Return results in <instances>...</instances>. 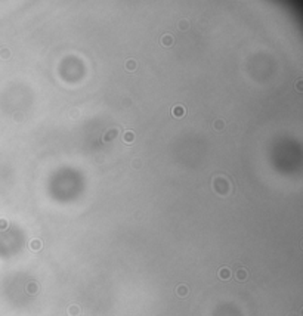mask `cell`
I'll list each match as a JSON object with an SVG mask.
<instances>
[{
  "label": "cell",
  "instance_id": "cell-6",
  "mask_svg": "<svg viewBox=\"0 0 303 316\" xmlns=\"http://www.w3.org/2000/svg\"><path fill=\"white\" fill-rule=\"evenodd\" d=\"M28 247H30V250H31V251H40L41 247H43V244H41L40 239H37V238H36V239H31V241H30Z\"/></svg>",
  "mask_w": 303,
  "mask_h": 316
},
{
  "label": "cell",
  "instance_id": "cell-14",
  "mask_svg": "<svg viewBox=\"0 0 303 316\" xmlns=\"http://www.w3.org/2000/svg\"><path fill=\"white\" fill-rule=\"evenodd\" d=\"M297 92H302V78L297 80Z\"/></svg>",
  "mask_w": 303,
  "mask_h": 316
},
{
  "label": "cell",
  "instance_id": "cell-4",
  "mask_svg": "<svg viewBox=\"0 0 303 316\" xmlns=\"http://www.w3.org/2000/svg\"><path fill=\"white\" fill-rule=\"evenodd\" d=\"M185 114H186V108L182 107V105H176V107L172 108V115H175L176 118H181Z\"/></svg>",
  "mask_w": 303,
  "mask_h": 316
},
{
  "label": "cell",
  "instance_id": "cell-5",
  "mask_svg": "<svg viewBox=\"0 0 303 316\" xmlns=\"http://www.w3.org/2000/svg\"><path fill=\"white\" fill-rule=\"evenodd\" d=\"M188 293H189V288H188V285H185V284H181V285L176 288V294H177V297H181V298L186 297Z\"/></svg>",
  "mask_w": 303,
  "mask_h": 316
},
{
  "label": "cell",
  "instance_id": "cell-3",
  "mask_svg": "<svg viewBox=\"0 0 303 316\" xmlns=\"http://www.w3.org/2000/svg\"><path fill=\"white\" fill-rule=\"evenodd\" d=\"M247 278H249V272H247V269L240 268V269L235 272V279L238 281V282H244Z\"/></svg>",
  "mask_w": 303,
  "mask_h": 316
},
{
  "label": "cell",
  "instance_id": "cell-11",
  "mask_svg": "<svg viewBox=\"0 0 303 316\" xmlns=\"http://www.w3.org/2000/svg\"><path fill=\"white\" fill-rule=\"evenodd\" d=\"M189 28V21L188 19H182L181 22H179V30L181 31H186Z\"/></svg>",
  "mask_w": 303,
  "mask_h": 316
},
{
  "label": "cell",
  "instance_id": "cell-8",
  "mask_svg": "<svg viewBox=\"0 0 303 316\" xmlns=\"http://www.w3.org/2000/svg\"><path fill=\"white\" fill-rule=\"evenodd\" d=\"M27 293L28 294H37V293H39V285H37V284L36 282H30L27 285Z\"/></svg>",
  "mask_w": 303,
  "mask_h": 316
},
{
  "label": "cell",
  "instance_id": "cell-7",
  "mask_svg": "<svg viewBox=\"0 0 303 316\" xmlns=\"http://www.w3.org/2000/svg\"><path fill=\"white\" fill-rule=\"evenodd\" d=\"M67 312L70 316H79L81 313V309H80V306H77V304H71L67 309Z\"/></svg>",
  "mask_w": 303,
  "mask_h": 316
},
{
  "label": "cell",
  "instance_id": "cell-12",
  "mask_svg": "<svg viewBox=\"0 0 303 316\" xmlns=\"http://www.w3.org/2000/svg\"><path fill=\"white\" fill-rule=\"evenodd\" d=\"M215 129L216 130H223V129H225V121L223 120H216L215 121Z\"/></svg>",
  "mask_w": 303,
  "mask_h": 316
},
{
  "label": "cell",
  "instance_id": "cell-2",
  "mask_svg": "<svg viewBox=\"0 0 303 316\" xmlns=\"http://www.w3.org/2000/svg\"><path fill=\"white\" fill-rule=\"evenodd\" d=\"M217 276H219L222 281H228V279H231V276H232V272H231L229 268H220L219 272H217Z\"/></svg>",
  "mask_w": 303,
  "mask_h": 316
},
{
  "label": "cell",
  "instance_id": "cell-13",
  "mask_svg": "<svg viewBox=\"0 0 303 316\" xmlns=\"http://www.w3.org/2000/svg\"><path fill=\"white\" fill-rule=\"evenodd\" d=\"M0 56H2L3 59H7V58L11 56V52H9L7 49H3V50H0Z\"/></svg>",
  "mask_w": 303,
  "mask_h": 316
},
{
  "label": "cell",
  "instance_id": "cell-10",
  "mask_svg": "<svg viewBox=\"0 0 303 316\" xmlns=\"http://www.w3.org/2000/svg\"><path fill=\"white\" fill-rule=\"evenodd\" d=\"M126 70H127V71H135L136 70V61L135 59L126 61Z\"/></svg>",
  "mask_w": 303,
  "mask_h": 316
},
{
  "label": "cell",
  "instance_id": "cell-1",
  "mask_svg": "<svg viewBox=\"0 0 303 316\" xmlns=\"http://www.w3.org/2000/svg\"><path fill=\"white\" fill-rule=\"evenodd\" d=\"M160 43H161L163 46H166V47H170V46H173V43H175V37L172 36V34H163L161 36V39H160Z\"/></svg>",
  "mask_w": 303,
  "mask_h": 316
},
{
  "label": "cell",
  "instance_id": "cell-9",
  "mask_svg": "<svg viewBox=\"0 0 303 316\" xmlns=\"http://www.w3.org/2000/svg\"><path fill=\"white\" fill-rule=\"evenodd\" d=\"M123 141L126 142V143H132V142L135 141V133H133V132H126L124 136H123Z\"/></svg>",
  "mask_w": 303,
  "mask_h": 316
}]
</instances>
